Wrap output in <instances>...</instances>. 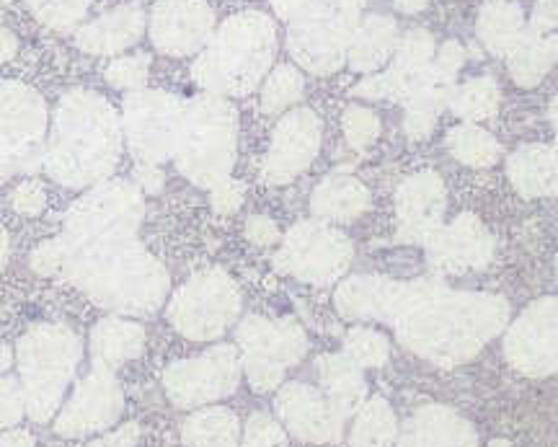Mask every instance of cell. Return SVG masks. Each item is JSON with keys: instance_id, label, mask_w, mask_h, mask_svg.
Listing matches in <instances>:
<instances>
[{"instance_id": "cell-1", "label": "cell", "mask_w": 558, "mask_h": 447, "mask_svg": "<svg viewBox=\"0 0 558 447\" xmlns=\"http://www.w3.org/2000/svg\"><path fill=\"white\" fill-rule=\"evenodd\" d=\"M145 215L143 192L132 181H101L68 209L60 249V271L75 288L120 316H153L171 279L163 264L137 239Z\"/></svg>"}, {"instance_id": "cell-2", "label": "cell", "mask_w": 558, "mask_h": 447, "mask_svg": "<svg viewBox=\"0 0 558 447\" xmlns=\"http://www.w3.org/2000/svg\"><path fill=\"white\" fill-rule=\"evenodd\" d=\"M344 318H378L418 358L456 367L476 358L481 347L505 328V298L458 292L439 282H393L386 277H352L337 290Z\"/></svg>"}, {"instance_id": "cell-3", "label": "cell", "mask_w": 558, "mask_h": 447, "mask_svg": "<svg viewBox=\"0 0 558 447\" xmlns=\"http://www.w3.org/2000/svg\"><path fill=\"white\" fill-rule=\"evenodd\" d=\"M122 140V120L114 107L96 90L73 88L54 109L41 166L68 190H90L117 169Z\"/></svg>"}, {"instance_id": "cell-4", "label": "cell", "mask_w": 558, "mask_h": 447, "mask_svg": "<svg viewBox=\"0 0 558 447\" xmlns=\"http://www.w3.org/2000/svg\"><path fill=\"white\" fill-rule=\"evenodd\" d=\"M277 55V26L267 13L243 11L215 29L192 65V78L205 94L246 96L267 78Z\"/></svg>"}, {"instance_id": "cell-5", "label": "cell", "mask_w": 558, "mask_h": 447, "mask_svg": "<svg viewBox=\"0 0 558 447\" xmlns=\"http://www.w3.org/2000/svg\"><path fill=\"white\" fill-rule=\"evenodd\" d=\"M288 24V50L313 75H331L347 62L365 0H271Z\"/></svg>"}, {"instance_id": "cell-6", "label": "cell", "mask_w": 558, "mask_h": 447, "mask_svg": "<svg viewBox=\"0 0 558 447\" xmlns=\"http://www.w3.org/2000/svg\"><path fill=\"white\" fill-rule=\"evenodd\" d=\"M83 360L78 334L60 324L34 326L16 345L19 383L24 390L26 414L45 424L58 414L70 380Z\"/></svg>"}, {"instance_id": "cell-7", "label": "cell", "mask_w": 558, "mask_h": 447, "mask_svg": "<svg viewBox=\"0 0 558 447\" xmlns=\"http://www.w3.org/2000/svg\"><path fill=\"white\" fill-rule=\"evenodd\" d=\"M239 145V111L222 96L202 94L186 101L177 160L179 171L202 190L230 179Z\"/></svg>"}, {"instance_id": "cell-8", "label": "cell", "mask_w": 558, "mask_h": 447, "mask_svg": "<svg viewBox=\"0 0 558 447\" xmlns=\"http://www.w3.org/2000/svg\"><path fill=\"white\" fill-rule=\"evenodd\" d=\"M45 143V99L26 83H0V179L39 171Z\"/></svg>"}, {"instance_id": "cell-9", "label": "cell", "mask_w": 558, "mask_h": 447, "mask_svg": "<svg viewBox=\"0 0 558 447\" xmlns=\"http://www.w3.org/2000/svg\"><path fill=\"white\" fill-rule=\"evenodd\" d=\"M186 101L169 90L140 88L124 96L122 135L140 166H158L177 156Z\"/></svg>"}, {"instance_id": "cell-10", "label": "cell", "mask_w": 558, "mask_h": 447, "mask_svg": "<svg viewBox=\"0 0 558 447\" xmlns=\"http://www.w3.org/2000/svg\"><path fill=\"white\" fill-rule=\"evenodd\" d=\"M241 313V292L233 277L222 269L197 271L173 292L169 321L181 337L213 341L235 324Z\"/></svg>"}, {"instance_id": "cell-11", "label": "cell", "mask_w": 558, "mask_h": 447, "mask_svg": "<svg viewBox=\"0 0 558 447\" xmlns=\"http://www.w3.org/2000/svg\"><path fill=\"white\" fill-rule=\"evenodd\" d=\"M241 347V365L251 388L259 394L279 388L288 367L298 365L308 352V337L292 318L246 316L235 331Z\"/></svg>"}, {"instance_id": "cell-12", "label": "cell", "mask_w": 558, "mask_h": 447, "mask_svg": "<svg viewBox=\"0 0 558 447\" xmlns=\"http://www.w3.org/2000/svg\"><path fill=\"white\" fill-rule=\"evenodd\" d=\"M352 256V243L339 228L324 220H305L284 235L282 246L275 254V267L303 282L326 285L344 275Z\"/></svg>"}, {"instance_id": "cell-13", "label": "cell", "mask_w": 558, "mask_h": 447, "mask_svg": "<svg viewBox=\"0 0 558 447\" xmlns=\"http://www.w3.org/2000/svg\"><path fill=\"white\" fill-rule=\"evenodd\" d=\"M241 354L230 345L207 349L192 360H179L163 373V388L179 409H199L228 398L241 383Z\"/></svg>"}, {"instance_id": "cell-14", "label": "cell", "mask_w": 558, "mask_h": 447, "mask_svg": "<svg viewBox=\"0 0 558 447\" xmlns=\"http://www.w3.org/2000/svg\"><path fill=\"white\" fill-rule=\"evenodd\" d=\"M124 411V394L114 373L94 367L75 386L73 396L58 414L54 432L60 437H86L109 430Z\"/></svg>"}, {"instance_id": "cell-15", "label": "cell", "mask_w": 558, "mask_h": 447, "mask_svg": "<svg viewBox=\"0 0 558 447\" xmlns=\"http://www.w3.org/2000/svg\"><path fill=\"white\" fill-rule=\"evenodd\" d=\"M505 354L525 375L558 373V298L541 300L514 321Z\"/></svg>"}, {"instance_id": "cell-16", "label": "cell", "mask_w": 558, "mask_h": 447, "mask_svg": "<svg viewBox=\"0 0 558 447\" xmlns=\"http://www.w3.org/2000/svg\"><path fill=\"white\" fill-rule=\"evenodd\" d=\"M150 41L171 58H190L215 34V13L205 0H158L150 11Z\"/></svg>"}, {"instance_id": "cell-17", "label": "cell", "mask_w": 558, "mask_h": 447, "mask_svg": "<svg viewBox=\"0 0 558 447\" xmlns=\"http://www.w3.org/2000/svg\"><path fill=\"white\" fill-rule=\"evenodd\" d=\"M320 148V120L311 109H292L279 120L262 166L267 184L282 186L300 177L316 160Z\"/></svg>"}, {"instance_id": "cell-18", "label": "cell", "mask_w": 558, "mask_h": 447, "mask_svg": "<svg viewBox=\"0 0 558 447\" xmlns=\"http://www.w3.org/2000/svg\"><path fill=\"white\" fill-rule=\"evenodd\" d=\"M435 37L427 29H411L399 39L390 65L378 75H369L352 94L362 99H388L403 104L414 94L424 75L435 60Z\"/></svg>"}, {"instance_id": "cell-19", "label": "cell", "mask_w": 558, "mask_h": 447, "mask_svg": "<svg viewBox=\"0 0 558 447\" xmlns=\"http://www.w3.org/2000/svg\"><path fill=\"white\" fill-rule=\"evenodd\" d=\"M275 409L282 427L303 443H337L344 430V419L337 414L324 390L313 388L308 383H288L279 388Z\"/></svg>"}, {"instance_id": "cell-20", "label": "cell", "mask_w": 558, "mask_h": 447, "mask_svg": "<svg viewBox=\"0 0 558 447\" xmlns=\"http://www.w3.org/2000/svg\"><path fill=\"white\" fill-rule=\"evenodd\" d=\"M427 262L442 275H463L469 269L486 267L494 251L492 233L481 226L476 215H458L450 226H439L424 241Z\"/></svg>"}, {"instance_id": "cell-21", "label": "cell", "mask_w": 558, "mask_h": 447, "mask_svg": "<svg viewBox=\"0 0 558 447\" xmlns=\"http://www.w3.org/2000/svg\"><path fill=\"white\" fill-rule=\"evenodd\" d=\"M442 179L435 171H422L409 177L396 192V215H399V235L403 243H424L442 226L445 215Z\"/></svg>"}, {"instance_id": "cell-22", "label": "cell", "mask_w": 558, "mask_h": 447, "mask_svg": "<svg viewBox=\"0 0 558 447\" xmlns=\"http://www.w3.org/2000/svg\"><path fill=\"white\" fill-rule=\"evenodd\" d=\"M145 32V11L137 3L117 5L107 13H101L99 19L83 24L75 32V45L83 52L99 55V58H111V55H120L130 50L135 41H140Z\"/></svg>"}, {"instance_id": "cell-23", "label": "cell", "mask_w": 558, "mask_h": 447, "mask_svg": "<svg viewBox=\"0 0 558 447\" xmlns=\"http://www.w3.org/2000/svg\"><path fill=\"white\" fill-rule=\"evenodd\" d=\"M396 447H478V435L458 411L432 403L403 424Z\"/></svg>"}, {"instance_id": "cell-24", "label": "cell", "mask_w": 558, "mask_h": 447, "mask_svg": "<svg viewBox=\"0 0 558 447\" xmlns=\"http://www.w3.org/2000/svg\"><path fill=\"white\" fill-rule=\"evenodd\" d=\"M458 75L448 73L432 60V65L424 75L422 83L414 88V94L403 101L407 109V120H403V130L411 140H424L435 130L437 117L442 114L445 107H450L452 90H456Z\"/></svg>"}, {"instance_id": "cell-25", "label": "cell", "mask_w": 558, "mask_h": 447, "mask_svg": "<svg viewBox=\"0 0 558 447\" xmlns=\"http://www.w3.org/2000/svg\"><path fill=\"white\" fill-rule=\"evenodd\" d=\"M145 349V328L122 316H107L90 331V362L94 367L120 370Z\"/></svg>"}, {"instance_id": "cell-26", "label": "cell", "mask_w": 558, "mask_h": 447, "mask_svg": "<svg viewBox=\"0 0 558 447\" xmlns=\"http://www.w3.org/2000/svg\"><path fill=\"white\" fill-rule=\"evenodd\" d=\"M320 390L329 398L337 414L344 419L354 416L362 409L367 396V383L362 378V367L354 365L347 354H324L316 362Z\"/></svg>"}, {"instance_id": "cell-27", "label": "cell", "mask_w": 558, "mask_h": 447, "mask_svg": "<svg viewBox=\"0 0 558 447\" xmlns=\"http://www.w3.org/2000/svg\"><path fill=\"white\" fill-rule=\"evenodd\" d=\"M399 39V24L390 16L362 19L349 45L347 65L354 73H375L393 58Z\"/></svg>"}, {"instance_id": "cell-28", "label": "cell", "mask_w": 558, "mask_h": 447, "mask_svg": "<svg viewBox=\"0 0 558 447\" xmlns=\"http://www.w3.org/2000/svg\"><path fill=\"white\" fill-rule=\"evenodd\" d=\"M369 207V192L352 177H326L311 197L313 215L329 222H349Z\"/></svg>"}, {"instance_id": "cell-29", "label": "cell", "mask_w": 558, "mask_h": 447, "mask_svg": "<svg viewBox=\"0 0 558 447\" xmlns=\"http://www.w3.org/2000/svg\"><path fill=\"white\" fill-rule=\"evenodd\" d=\"M239 416L226 407L199 409L181 424L186 447H239Z\"/></svg>"}, {"instance_id": "cell-30", "label": "cell", "mask_w": 558, "mask_h": 447, "mask_svg": "<svg viewBox=\"0 0 558 447\" xmlns=\"http://www.w3.org/2000/svg\"><path fill=\"white\" fill-rule=\"evenodd\" d=\"M476 34L484 47L494 55H507L518 45L525 34V16L518 3L499 0V3H486L478 13Z\"/></svg>"}, {"instance_id": "cell-31", "label": "cell", "mask_w": 558, "mask_h": 447, "mask_svg": "<svg viewBox=\"0 0 558 447\" xmlns=\"http://www.w3.org/2000/svg\"><path fill=\"white\" fill-rule=\"evenodd\" d=\"M509 179L525 197H538L554 186V153L543 145H525L509 158Z\"/></svg>"}, {"instance_id": "cell-32", "label": "cell", "mask_w": 558, "mask_h": 447, "mask_svg": "<svg viewBox=\"0 0 558 447\" xmlns=\"http://www.w3.org/2000/svg\"><path fill=\"white\" fill-rule=\"evenodd\" d=\"M399 437V422L386 398H369L354 414L349 447H393Z\"/></svg>"}, {"instance_id": "cell-33", "label": "cell", "mask_w": 558, "mask_h": 447, "mask_svg": "<svg viewBox=\"0 0 558 447\" xmlns=\"http://www.w3.org/2000/svg\"><path fill=\"white\" fill-rule=\"evenodd\" d=\"M448 150L452 158L460 160L463 166L471 169H488L497 164L499 158V143L484 128L478 124H458L448 132Z\"/></svg>"}, {"instance_id": "cell-34", "label": "cell", "mask_w": 558, "mask_h": 447, "mask_svg": "<svg viewBox=\"0 0 558 447\" xmlns=\"http://www.w3.org/2000/svg\"><path fill=\"white\" fill-rule=\"evenodd\" d=\"M452 114L460 117V120L476 124L484 122L488 117L497 114L499 109V88L492 78H473L463 86H456L450 99Z\"/></svg>"}, {"instance_id": "cell-35", "label": "cell", "mask_w": 558, "mask_h": 447, "mask_svg": "<svg viewBox=\"0 0 558 447\" xmlns=\"http://www.w3.org/2000/svg\"><path fill=\"white\" fill-rule=\"evenodd\" d=\"M505 58L509 62V73H512V78L525 88L541 83V78L548 73V68L554 65L556 60L554 55H550L538 39L530 37L527 32L522 34L518 45H514Z\"/></svg>"}, {"instance_id": "cell-36", "label": "cell", "mask_w": 558, "mask_h": 447, "mask_svg": "<svg viewBox=\"0 0 558 447\" xmlns=\"http://www.w3.org/2000/svg\"><path fill=\"white\" fill-rule=\"evenodd\" d=\"M303 90H305V81L298 68L292 65L275 68L267 75V81H264V88H262L264 114H279V111L290 109L292 104L303 99Z\"/></svg>"}, {"instance_id": "cell-37", "label": "cell", "mask_w": 558, "mask_h": 447, "mask_svg": "<svg viewBox=\"0 0 558 447\" xmlns=\"http://www.w3.org/2000/svg\"><path fill=\"white\" fill-rule=\"evenodd\" d=\"M94 0H26L29 11L54 32H73Z\"/></svg>"}, {"instance_id": "cell-38", "label": "cell", "mask_w": 558, "mask_h": 447, "mask_svg": "<svg viewBox=\"0 0 558 447\" xmlns=\"http://www.w3.org/2000/svg\"><path fill=\"white\" fill-rule=\"evenodd\" d=\"M13 354L11 349L0 341V430H9L21 422L26 414L24 390H21L19 378L11 375Z\"/></svg>"}, {"instance_id": "cell-39", "label": "cell", "mask_w": 558, "mask_h": 447, "mask_svg": "<svg viewBox=\"0 0 558 447\" xmlns=\"http://www.w3.org/2000/svg\"><path fill=\"white\" fill-rule=\"evenodd\" d=\"M344 354L357 367H383L388 362L390 345L373 328H352L344 339Z\"/></svg>"}, {"instance_id": "cell-40", "label": "cell", "mask_w": 558, "mask_h": 447, "mask_svg": "<svg viewBox=\"0 0 558 447\" xmlns=\"http://www.w3.org/2000/svg\"><path fill=\"white\" fill-rule=\"evenodd\" d=\"M150 73V58L148 55L137 52L128 55V58H117L109 62V68L104 70V78H107L109 86L120 90H140L145 86Z\"/></svg>"}, {"instance_id": "cell-41", "label": "cell", "mask_w": 558, "mask_h": 447, "mask_svg": "<svg viewBox=\"0 0 558 447\" xmlns=\"http://www.w3.org/2000/svg\"><path fill=\"white\" fill-rule=\"evenodd\" d=\"M380 135V120L367 107H349L344 111V137L354 150H365Z\"/></svg>"}, {"instance_id": "cell-42", "label": "cell", "mask_w": 558, "mask_h": 447, "mask_svg": "<svg viewBox=\"0 0 558 447\" xmlns=\"http://www.w3.org/2000/svg\"><path fill=\"white\" fill-rule=\"evenodd\" d=\"M241 447H288V432L275 416L256 411L246 422Z\"/></svg>"}, {"instance_id": "cell-43", "label": "cell", "mask_w": 558, "mask_h": 447, "mask_svg": "<svg viewBox=\"0 0 558 447\" xmlns=\"http://www.w3.org/2000/svg\"><path fill=\"white\" fill-rule=\"evenodd\" d=\"M527 34L533 39H538L541 45L556 58L558 55V0H538Z\"/></svg>"}, {"instance_id": "cell-44", "label": "cell", "mask_w": 558, "mask_h": 447, "mask_svg": "<svg viewBox=\"0 0 558 447\" xmlns=\"http://www.w3.org/2000/svg\"><path fill=\"white\" fill-rule=\"evenodd\" d=\"M45 190H41L37 181H24L11 194V205L21 215H39L45 209Z\"/></svg>"}, {"instance_id": "cell-45", "label": "cell", "mask_w": 558, "mask_h": 447, "mask_svg": "<svg viewBox=\"0 0 558 447\" xmlns=\"http://www.w3.org/2000/svg\"><path fill=\"white\" fill-rule=\"evenodd\" d=\"M209 192H213V207L218 215H233L235 209L243 205V194H246L241 181L233 179L220 181V184Z\"/></svg>"}, {"instance_id": "cell-46", "label": "cell", "mask_w": 558, "mask_h": 447, "mask_svg": "<svg viewBox=\"0 0 558 447\" xmlns=\"http://www.w3.org/2000/svg\"><path fill=\"white\" fill-rule=\"evenodd\" d=\"M246 239L256 246H275L279 241V230L275 220L264 218V215H251L246 220Z\"/></svg>"}, {"instance_id": "cell-47", "label": "cell", "mask_w": 558, "mask_h": 447, "mask_svg": "<svg viewBox=\"0 0 558 447\" xmlns=\"http://www.w3.org/2000/svg\"><path fill=\"white\" fill-rule=\"evenodd\" d=\"M29 262H32V269L37 271V275H45V277L58 275V271H60V249H58V243H54V239L45 241L41 246L34 249Z\"/></svg>"}, {"instance_id": "cell-48", "label": "cell", "mask_w": 558, "mask_h": 447, "mask_svg": "<svg viewBox=\"0 0 558 447\" xmlns=\"http://www.w3.org/2000/svg\"><path fill=\"white\" fill-rule=\"evenodd\" d=\"M140 437V427L135 422H128L124 427L109 432V435L90 439L86 447H135Z\"/></svg>"}, {"instance_id": "cell-49", "label": "cell", "mask_w": 558, "mask_h": 447, "mask_svg": "<svg viewBox=\"0 0 558 447\" xmlns=\"http://www.w3.org/2000/svg\"><path fill=\"white\" fill-rule=\"evenodd\" d=\"M132 184L137 186L140 192L145 194H158L160 186H163V171L158 166H140L135 169V181Z\"/></svg>"}, {"instance_id": "cell-50", "label": "cell", "mask_w": 558, "mask_h": 447, "mask_svg": "<svg viewBox=\"0 0 558 447\" xmlns=\"http://www.w3.org/2000/svg\"><path fill=\"white\" fill-rule=\"evenodd\" d=\"M0 447H34V439L29 432L24 430H13L0 435Z\"/></svg>"}, {"instance_id": "cell-51", "label": "cell", "mask_w": 558, "mask_h": 447, "mask_svg": "<svg viewBox=\"0 0 558 447\" xmlns=\"http://www.w3.org/2000/svg\"><path fill=\"white\" fill-rule=\"evenodd\" d=\"M19 50V41L9 29H0V65L9 62Z\"/></svg>"}, {"instance_id": "cell-52", "label": "cell", "mask_w": 558, "mask_h": 447, "mask_svg": "<svg viewBox=\"0 0 558 447\" xmlns=\"http://www.w3.org/2000/svg\"><path fill=\"white\" fill-rule=\"evenodd\" d=\"M393 5L401 13H422L429 5V0H393Z\"/></svg>"}, {"instance_id": "cell-53", "label": "cell", "mask_w": 558, "mask_h": 447, "mask_svg": "<svg viewBox=\"0 0 558 447\" xmlns=\"http://www.w3.org/2000/svg\"><path fill=\"white\" fill-rule=\"evenodd\" d=\"M5 258H9V235H5L3 226H0V271L5 267Z\"/></svg>"}, {"instance_id": "cell-54", "label": "cell", "mask_w": 558, "mask_h": 447, "mask_svg": "<svg viewBox=\"0 0 558 447\" xmlns=\"http://www.w3.org/2000/svg\"><path fill=\"white\" fill-rule=\"evenodd\" d=\"M554 186L558 190V148L554 153Z\"/></svg>"}, {"instance_id": "cell-55", "label": "cell", "mask_w": 558, "mask_h": 447, "mask_svg": "<svg viewBox=\"0 0 558 447\" xmlns=\"http://www.w3.org/2000/svg\"><path fill=\"white\" fill-rule=\"evenodd\" d=\"M550 120H554L556 128H558V99L554 101V107H550Z\"/></svg>"}, {"instance_id": "cell-56", "label": "cell", "mask_w": 558, "mask_h": 447, "mask_svg": "<svg viewBox=\"0 0 558 447\" xmlns=\"http://www.w3.org/2000/svg\"><path fill=\"white\" fill-rule=\"evenodd\" d=\"M492 447H509V443H507V439H494Z\"/></svg>"}, {"instance_id": "cell-57", "label": "cell", "mask_w": 558, "mask_h": 447, "mask_svg": "<svg viewBox=\"0 0 558 447\" xmlns=\"http://www.w3.org/2000/svg\"><path fill=\"white\" fill-rule=\"evenodd\" d=\"M488 3H499V0H488Z\"/></svg>"}]
</instances>
